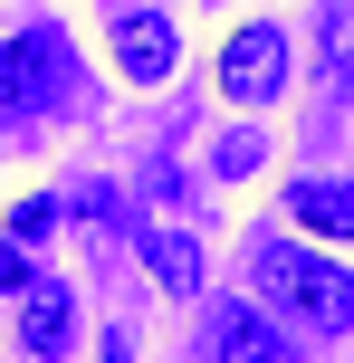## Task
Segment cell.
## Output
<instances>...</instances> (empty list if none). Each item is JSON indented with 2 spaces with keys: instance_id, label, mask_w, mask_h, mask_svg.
<instances>
[{
  "instance_id": "7",
  "label": "cell",
  "mask_w": 354,
  "mask_h": 363,
  "mask_svg": "<svg viewBox=\"0 0 354 363\" xmlns=\"http://www.w3.org/2000/svg\"><path fill=\"white\" fill-rule=\"evenodd\" d=\"M201 354H211V363H287V335L268 325L259 306H221L211 335H201Z\"/></svg>"
},
{
  "instance_id": "3",
  "label": "cell",
  "mask_w": 354,
  "mask_h": 363,
  "mask_svg": "<svg viewBox=\"0 0 354 363\" xmlns=\"http://www.w3.org/2000/svg\"><path fill=\"white\" fill-rule=\"evenodd\" d=\"M287 77H297V67H287V29H278V19H249V29H230V38H221V96H230L240 115L278 106Z\"/></svg>"
},
{
  "instance_id": "2",
  "label": "cell",
  "mask_w": 354,
  "mask_h": 363,
  "mask_svg": "<svg viewBox=\"0 0 354 363\" xmlns=\"http://www.w3.org/2000/svg\"><path fill=\"white\" fill-rule=\"evenodd\" d=\"M67 29H48V19H29V29L0 38V115H48L57 96H67Z\"/></svg>"
},
{
  "instance_id": "6",
  "label": "cell",
  "mask_w": 354,
  "mask_h": 363,
  "mask_svg": "<svg viewBox=\"0 0 354 363\" xmlns=\"http://www.w3.org/2000/svg\"><path fill=\"white\" fill-rule=\"evenodd\" d=\"M278 211L297 220V239H354V182H326V172H297L278 191Z\"/></svg>"
},
{
  "instance_id": "5",
  "label": "cell",
  "mask_w": 354,
  "mask_h": 363,
  "mask_svg": "<svg viewBox=\"0 0 354 363\" xmlns=\"http://www.w3.org/2000/svg\"><path fill=\"white\" fill-rule=\"evenodd\" d=\"M67 345H77V296L67 287H19V354L29 363H67Z\"/></svg>"
},
{
  "instance_id": "9",
  "label": "cell",
  "mask_w": 354,
  "mask_h": 363,
  "mask_svg": "<svg viewBox=\"0 0 354 363\" xmlns=\"http://www.w3.org/2000/svg\"><path fill=\"white\" fill-rule=\"evenodd\" d=\"M48 230H57V201H48V191L10 201V239H48Z\"/></svg>"
},
{
  "instance_id": "4",
  "label": "cell",
  "mask_w": 354,
  "mask_h": 363,
  "mask_svg": "<svg viewBox=\"0 0 354 363\" xmlns=\"http://www.w3.org/2000/svg\"><path fill=\"white\" fill-rule=\"evenodd\" d=\"M172 57H182V38H172L163 10H125L115 19V77H125V86H163Z\"/></svg>"
},
{
  "instance_id": "8",
  "label": "cell",
  "mask_w": 354,
  "mask_h": 363,
  "mask_svg": "<svg viewBox=\"0 0 354 363\" xmlns=\"http://www.w3.org/2000/svg\"><path fill=\"white\" fill-rule=\"evenodd\" d=\"M144 268L163 277L172 296H201V249H192L182 230H153V239H144Z\"/></svg>"
},
{
  "instance_id": "1",
  "label": "cell",
  "mask_w": 354,
  "mask_h": 363,
  "mask_svg": "<svg viewBox=\"0 0 354 363\" xmlns=\"http://www.w3.org/2000/svg\"><path fill=\"white\" fill-rule=\"evenodd\" d=\"M249 277H259V296L297 335H345L354 325V268L316 258L306 239H259V249H249Z\"/></svg>"
},
{
  "instance_id": "10",
  "label": "cell",
  "mask_w": 354,
  "mask_h": 363,
  "mask_svg": "<svg viewBox=\"0 0 354 363\" xmlns=\"http://www.w3.org/2000/svg\"><path fill=\"white\" fill-rule=\"evenodd\" d=\"M0 287H38V268H29V239H10V230H0Z\"/></svg>"
}]
</instances>
